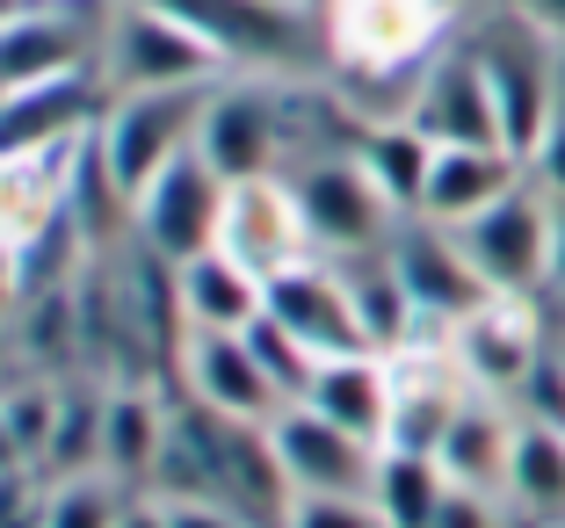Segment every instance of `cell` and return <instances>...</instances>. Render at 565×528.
I'll use <instances>...</instances> for the list:
<instances>
[{
    "label": "cell",
    "instance_id": "5b68a950",
    "mask_svg": "<svg viewBox=\"0 0 565 528\" xmlns=\"http://www.w3.org/2000/svg\"><path fill=\"white\" fill-rule=\"evenodd\" d=\"M262 434H268V463H276V478L290 499H370L377 493L384 449L349 434V428H333V420H319L312 406H282Z\"/></svg>",
    "mask_w": 565,
    "mask_h": 528
},
{
    "label": "cell",
    "instance_id": "4316f807",
    "mask_svg": "<svg viewBox=\"0 0 565 528\" xmlns=\"http://www.w3.org/2000/svg\"><path fill=\"white\" fill-rule=\"evenodd\" d=\"M58 406H66V384H51V377L0 384V463H8L15 478H22V471H51Z\"/></svg>",
    "mask_w": 565,
    "mask_h": 528
},
{
    "label": "cell",
    "instance_id": "603a6c76",
    "mask_svg": "<svg viewBox=\"0 0 565 528\" xmlns=\"http://www.w3.org/2000/svg\"><path fill=\"white\" fill-rule=\"evenodd\" d=\"M508 456H515V413H508L500 398L471 391L465 406H457V420H449L443 449H435L443 478L457 485V493L508 499Z\"/></svg>",
    "mask_w": 565,
    "mask_h": 528
},
{
    "label": "cell",
    "instance_id": "9c48e42d",
    "mask_svg": "<svg viewBox=\"0 0 565 528\" xmlns=\"http://www.w3.org/2000/svg\"><path fill=\"white\" fill-rule=\"evenodd\" d=\"M225 188L233 182H217L211 166H203V152H182V160L131 203V225H138L146 261L182 268V261H196V254H211L217 225H225Z\"/></svg>",
    "mask_w": 565,
    "mask_h": 528
},
{
    "label": "cell",
    "instance_id": "2e32d148",
    "mask_svg": "<svg viewBox=\"0 0 565 528\" xmlns=\"http://www.w3.org/2000/svg\"><path fill=\"white\" fill-rule=\"evenodd\" d=\"M406 123H414L428 146H500V109L493 87H486L479 51H443L428 73H414V95H406Z\"/></svg>",
    "mask_w": 565,
    "mask_h": 528
},
{
    "label": "cell",
    "instance_id": "8fae6325",
    "mask_svg": "<svg viewBox=\"0 0 565 528\" xmlns=\"http://www.w3.org/2000/svg\"><path fill=\"white\" fill-rule=\"evenodd\" d=\"M182 22H196L233 66H298L305 51H327V22L312 15V0H160Z\"/></svg>",
    "mask_w": 565,
    "mask_h": 528
},
{
    "label": "cell",
    "instance_id": "f546056e",
    "mask_svg": "<svg viewBox=\"0 0 565 528\" xmlns=\"http://www.w3.org/2000/svg\"><path fill=\"white\" fill-rule=\"evenodd\" d=\"M160 514L167 528H268L254 507H239L225 493H160Z\"/></svg>",
    "mask_w": 565,
    "mask_h": 528
},
{
    "label": "cell",
    "instance_id": "74e56055",
    "mask_svg": "<svg viewBox=\"0 0 565 528\" xmlns=\"http://www.w3.org/2000/svg\"><path fill=\"white\" fill-rule=\"evenodd\" d=\"M544 528H565V521H544Z\"/></svg>",
    "mask_w": 565,
    "mask_h": 528
},
{
    "label": "cell",
    "instance_id": "1f68e13d",
    "mask_svg": "<svg viewBox=\"0 0 565 528\" xmlns=\"http://www.w3.org/2000/svg\"><path fill=\"white\" fill-rule=\"evenodd\" d=\"M530 182L544 188L551 203H565V101H558V116H551V131L536 138V152H530Z\"/></svg>",
    "mask_w": 565,
    "mask_h": 528
},
{
    "label": "cell",
    "instance_id": "8992f818",
    "mask_svg": "<svg viewBox=\"0 0 565 528\" xmlns=\"http://www.w3.org/2000/svg\"><path fill=\"white\" fill-rule=\"evenodd\" d=\"M457 247H465V261L479 268V282L493 298H536V290H551V196L522 174L493 211L457 225Z\"/></svg>",
    "mask_w": 565,
    "mask_h": 528
},
{
    "label": "cell",
    "instance_id": "8d00e7d4",
    "mask_svg": "<svg viewBox=\"0 0 565 528\" xmlns=\"http://www.w3.org/2000/svg\"><path fill=\"white\" fill-rule=\"evenodd\" d=\"M15 8H22V0H0V15H15Z\"/></svg>",
    "mask_w": 565,
    "mask_h": 528
},
{
    "label": "cell",
    "instance_id": "e575fe53",
    "mask_svg": "<svg viewBox=\"0 0 565 528\" xmlns=\"http://www.w3.org/2000/svg\"><path fill=\"white\" fill-rule=\"evenodd\" d=\"M124 528H167L160 493H138V499H131V514H124Z\"/></svg>",
    "mask_w": 565,
    "mask_h": 528
},
{
    "label": "cell",
    "instance_id": "30bf717a",
    "mask_svg": "<svg viewBox=\"0 0 565 528\" xmlns=\"http://www.w3.org/2000/svg\"><path fill=\"white\" fill-rule=\"evenodd\" d=\"M443 355L457 363V377L486 398H515L544 377V341H536L530 298H486L479 312H465L443 333Z\"/></svg>",
    "mask_w": 565,
    "mask_h": 528
},
{
    "label": "cell",
    "instance_id": "cb8c5ba5",
    "mask_svg": "<svg viewBox=\"0 0 565 528\" xmlns=\"http://www.w3.org/2000/svg\"><path fill=\"white\" fill-rule=\"evenodd\" d=\"M508 507L522 521H565V420L515 413V456H508Z\"/></svg>",
    "mask_w": 565,
    "mask_h": 528
},
{
    "label": "cell",
    "instance_id": "e0dca14e",
    "mask_svg": "<svg viewBox=\"0 0 565 528\" xmlns=\"http://www.w3.org/2000/svg\"><path fill=\"white\" fill-rule=\"evenodd\" d=\"M268 319H276L298 347H312L319 363H327V355H355V347H370L341 261H305V268H290V276H276V282H268Z\"/></svg>",
    "mask_w": 565,
    "mask_h": 528
},
{
    "label": "cell",
    "instance_id": "277c9868",
    "mask_svg": "<svg viewBox=\"0 0 565 528\" xmlns=\"http://www.w3.org/2000/svg\"><path fill=\"white\" fill-rule=\"evenodd\" d=\"M290 188H298V211L312 225V247L319 261H363V254H384L392 231L406 225L384 188L363 174L355 152H319V160L290 166Z\"/></svg>",
    "mask_w": 565,
    "mask_h": 528
},
{
    "label": "cell",
    "instance_id": "d590c367",
    "mask_svg": "<svg viewBox=\"0 0 565 528\" xmlns=\"http://www.w3.org/2000/svg\"><path fill=\"white\" fill-rule=\"evenodd\" d=\"M0 384H8V326H0Z\"/></svg>",
    "mask_w": 565,
    "mask_h": 528
},
{
    "label": "cell",
    "instance_id": "d6986e66",
    "mask_svg": "<svg viewBox=\"0 0 565 528\" xmlns=\"http://www.w3.org/2000/svg\"><path fill=\"white\" fill-rule=\"evenodd\" d=\"M167 290H174V333H247L268 312V282L225 247L167 268Z\"/></svg>",
    "mask_w": 565,
    "mask_h": 528
},
{
    "label": "cell",
    "instance_id": "9a60e30c",
    "mask_svg": "<svg viewBox=\"0 0 565 528\" xmlns=\"http://www.w3.org/2000/svg\"><path fill=\"white\" fill-rule=\"evenodd\" d=\"M196 152L217 182H254V174H282V109L268 87L217 80L196 123Z\"/></svg>",
    "mask_w": 565,
    "mask_h": 528
},
{
    "label": "cell",
    "instance_id": "6da1fadb",
    "mask_svg": "<svg viewBox=\"0 0 565 528\" xmlns=\"http://www.w3.org/2000/svg\"><path fill=\"white\" fill-rule=\"evenodd\" d=\"M95 73L109 95H167V87L233 80V58L160 0H109L95 30Z\"/></svg>",
    "mask_w": 565,
    "mask_h": 528
},
{
    "label": "cell",
    "instance_id": "83f0119b",
    "mask_svg": "<svg viewBox=\"0 0 565 528\" xmlns=\"http://www.w3.org/2000/svg\"><path fill=\"white\" fill-rule=\"evenodd\" d=\"M131 485L109 471H58L36 485V521L30 528H124L131 514Z\"/></svg>",
    "mask_w": 565,
    "mask_h": 528
},
{
    "label": "cell",
    "instance_id": "d4e9b609",
    "mask_svg": "<svg viewBox=\"0 0 565 528\" xmlns=\"http://www.w3.org/2000/svg\"><path fill=\"white\" fill-rule=\"evenodd\" d=\"M355 160H363V174L384 188V203L399 217L420 211V188H428V166H435V146L406 123V116H384V123H363L355 131Z\"/></svg>",
    "mask_w": 565,
    "mask_h": 528
},
{
    "label": "cell",
    "instance_id": "ba28073f",
    "mask_svg": "<svg viewBox=\"0 0 565 528\" xmlns=\"http://www.w3.org/2000/svg\"><path fill=\"white\" fill-rule=\"evenodd\" d=\"M174 369L189 384V406L225 428H268L290 406L247 333H174Z\"/></svg>",
    "mask_w": 565,
    "mask_h": 528
},
{
    "label": "cell",
    "instance_id": "52a82bcc",
    "mask_svg": "<svg viewBox=\"0 0 565 528\" xmlns=\"http://www.w3.org/2000/svg\"><path fill=\"white\" fill-rule=\"evenodd\" d=\"M479 66H486V87H493V109H500V146L515 152L530 166L536 138L551 131V116H558L565 87H558V58H551V36L536 30L530 15L508 22V30L479 36Z\"/></svg>",
    "mask_w": 565,
    "mask_h": 528
},
{
    "label": "cell",
    "instance_id": "5bb4252c",
    "mask_svg": "<svg viewBox=\"0 0 565 528\" xmlns=\"http://www.w3.org/2000/svg\"><path fill=\"white\" fill-rule=\"evenodd\" d=\"M102 73H66V80H36L0 95V160H36V152H73L102 123Z\"/></svg>",
    "mask_w": 565,
    "mask_h": 528
},
{
    "label": "cell",
    "instance_id": "7402d4cb",
    "mask_svg": "<svg viewBox=\"0 0 565 528\" xmlns=\"http://www.w3.org/2000/svg\"><path fill=\"white\" fill-rule=\"evenodd\" d=\"M522 174H530V166H522L508 146H435V166H428V188H420L414 217L457 231V225H471L479 211H493Z\"/></svg>",
    "mask_w": 565,
    "mask_h": 528
},
{
    "label": "cell",
    "instance_id": "7a4b0ae2",
    "mask_svg": "<svg viewBox=\"0 0 565 528\" xmlns=\"http://www.w3.org/2000/svg\"><path fill=\"white\" fill-rule=\"evenodd\" d=\"M203 101H211V87H167V95H109L102 101L95 166H102V182H109V196H117L124 211H131L182 152H196Z\"/></svg>",
    "mask_w": 565,
    "mask_h": 528
},
{
    "label": "cell",
    "instance_id": "836d02e7",
    "mask_svg": "<svg viewBox=\"0 0 565 528\" xmlns=\"http://www.w3.org/2000/svg\"><path fill=\"white\" fill-rule=\"evenodd\" d=\"M551 290H565V203H551Z\"/></svg>",
    "mask_w": 565,
    "mask_h": 528
},
{
    "label": "cell",
    "instance_id": "3957f363",
    "mask_svg": "<svg viewBox=\"0 0 565 528\" xmlns=\"http://www.w3.org/2000/svg\"><path fill=\"white\" fill-rule=\"evenodd\" d=\"M327 58L355 80H399L443 58L457 0H319Z\"/></svg>",
    "mask_w": 565,
    "mask_h": 528
},
{
    "label": "cell",
    "instance_id": "44dd1931",
    "mask_svg": "<svg viewBox=\"0 0 565 528\" xmlns=\"http://www.w3.org/2000/svg\"><path fill=\"white\" fill-rule=\"evenodd\" d=\"M167 442H174V413L152 384H102V471L109 478H124L131 493H152Z\"/></svg>",
    "mask_w": 565,
    "mask_h": 528
},
{
    "label": "cell",
    "instance_id": "4dcf8cb0",
    "mask_svg": "<svg viewBox=\"0 0 565 528\" xmlns=\"http://www.w3.org/2000/svg\"><path fill=\"white\" fill-rule=\"evenodd\" d=\"M276 528H392V521L377 514V499H290Z\"/></svg>",
    "mask_w": 565,
    "mask_h": 528
},
{
    "label": "cell",
    "instance_id": "f1b7e54d",
    "mask_svg": "<svg viewBox=\"0 0 565 528\" xmlns=\"http://www.w3.org/2000/svg\"><path fill=\"white\" fill-rule=\"evenodd\" d=\"M377 514L392 528H435L449 507V478L435 456H414V449H384L377 456Z\"/></svg>",
    "mask_w": 565,
    "mask_h": 528
},
{
    "label": "cell",
    "instance_id": "7c38bea8",
    "mask_svg": "<svg viewBox=\"0 0 565 528\" xmlns=\"http://www.w3.org/2000/svg\"><path fill=\"white\" fill-rule=\"evenodd\" d=\"M217 247L233 254V261H247L262 282H276V276H290V268L319 261L312 225H305V211H298L290 174H254V182H233V188H225V225H217Z\"/></svg>",
    "mask_w": 565,
    "mask_h": 528
},
{
    "label": "cell",
    "instance_id": "d6a6232c",
    "mask_svg": "<svg viewBox=\"0 0 565 528\" xmlns=\"http://www.w3.org/2000/svg\"><path fill=\"white\" fill-rule=\"evenodd\" d=\"M522 15H530L551 44H565V0H522Z\"/></svg>",
    "mask_w": 565,
    "mask_h": 528
},
{
    "label": "cell",
    "instance_id": "ac0fdd59",
    "mask_svg": "<svg viewBox=\"0 0 565 528\" xmlns=\"http://www.w3.org/2000/svg\"><path fill=\"white\" fill-rule=\"evenodd\" d=\"M95 66V30H81L66 0H22L15 15H0V95L36 80H66Z\"/></svg>",
    "mask_w": 565,
    "mask_h": 528
},
{
    "label": "cell",
    "instance_id": "ffe728a7",
    "mask_svg": "<svg viewBox=\"0 0 565 528\" xmlns=\"http://www.w3.org/2000/svg\"><path fill=\"white\" fill-rule=\"evenodd\" d=\"M392 391H399L392 355L355 347V355H327V363L312 369L298 406H312L319 420H333V428H349V434H363V442L384 449V434H392Z\"/></svg>",
    "mask_w": 565,
    "mask_h": 528
},
{
    "label": "cell",
    "instance_id": "4fadbf2b",
    "mask_svg": "<svg viewBox=\"0 0 565 528\" xmlns=\"http://www.w3.org/2000/svg\"><path fill=\"white\" fill-rule=\"evenodd\" d=\"M392 268H399V282H406V298H414V312H420V326L443 341L449 326L465 312H479L493 290L479 282V268L465 261V247H457V231L449 225H428V217H406L399 231H392Z\"/></svg>",
    "mask_w": 565,
    "mask_h": 528
},
{
    "label": "cell",
    "instance_id": "484cf974",
    "mask_svg": "<svg viewBox=\"0 0 565 528\" xmlns=\"http://www.w3.org/2000/svg\"><path fill=\"white\" fill-rule=\"evenodd\" d=\"M341 276H349V290H355V319H363V341L377 347V355H406V347L428 333L420 312H414V298H406L399 268H392V254L341 261Z\"/></svg>",
    "mask_w": 565,
    "mask_h": 528
}]
</instances>
